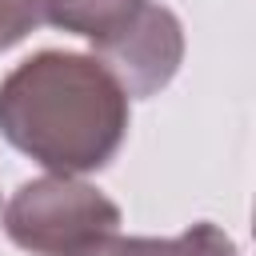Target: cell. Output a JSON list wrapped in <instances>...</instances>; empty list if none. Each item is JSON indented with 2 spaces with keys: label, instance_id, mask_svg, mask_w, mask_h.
<instances>
[{
  "label": "cell",
  "instance_id": "2",
  "mask_svg": "<svg viewBox=\"0 0 256 256\" xmlns=\"http://www.w3.org/2000/svg\"><path fill=\"white\" fill-rule=\"evenodd\" d=\"M8 240L32 256H84L120 232V208L80 176H40L12 192L0 212Z\"/></svg>",
  "mask_w": 256,
  "mask_h": 256
},
{
  "label": "cell",
  "instance_id": "3",
  "mask_svg": "<svg viewBox=\"0 0 256 256\" xmlns=\"http://www.w3.org/2000/svg\"><path fill=\"white\" fill-rule=\"evenodd\" d=\"M152 0H40L44 8V24L84 36L96 52V60L104 52H112L148 12Z\"/></svg>",
  "mask_w": 256,
  "mask_h": 256
},
{
  "label": "cell",
  "instance_id": "1",
  "mask_svg": "<svg viewBox=\"0 0 256 256\" xmlns=\"http://www.w3.org/2000/svg\"><path fill=\"white\" fill-rule=\"evenodd\" d=\"M124 84L84 52H36L0 80L4 140L56 176L100 172L128 136Z\"/></svg>",
  "mask_w": 256,
  "mask_h": 256
},
{
  "label": "cell",
  "instance_id": "4",
  "mask_svg": "<svg viewBox=\"0 0 256 256\" xmlns=\"http://www.w3.org/2000/svg\"><path fill=\"white\" fill-rule=\"evenodd\" d=\"M84 256H240V248L224 228L200 220V224L184 228L180 236H120V232H112Z\"/></svg>",
  "mask_w": 256,
  "mask_h": 256
},
{
  "label": "cell",
  "instance_id": "5",
  "mask_svg": "<svg viewBox=\"0 0 256 256\" xmlns=\"http://www.w3.org/2000/svg\"><path fill=\"white\" fill-rule=\"evenodd\" d=\"M36 28H44L40 0H0V52H8L12 44H20Z\"/></svg>",
  "mask_w": 256,
  "mask_h": 256
}]
</instances>
